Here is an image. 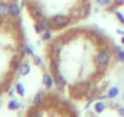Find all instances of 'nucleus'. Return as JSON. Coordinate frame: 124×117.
Wrapping results in <instances>:
<instances>
[{"label": "nucleus", "instance_id": "obj_4", "mask_svg": "<svg viewBox=\"0 0 124 117\" xmlns=\"http://www.w3.org/2000/svg\"><path fill=\"white\" fill-rule=\"evenodd\" d=\"M88 14H89L88 6H85V5L83 4V5L77 6V9L74 10V15H73L72 17H73V18H79V20H82V18L86 17V16H88Z\"/></svg>", "mask_w": 124, "mask_h": 117}, {"label": "nucleus", "instance_id": "obj_19", "mask_svg": "<svg viewBox=\"0 0 124 117\" xmlns=\"http://www.w3.org/2000/svg\"><path fill=\"white\" fill-rule=\"evenodd\" d=\"M116 60L118 62H120V64H124V48H123L122 51H119V52L116 54Z\"/></svg>", "mask_w": 124, "mask_h": 117}, {"label": "nucleus", "instance_id": "obj_21", "mask_svg": "<svg viewBox=\"0 0 124 117\" xmlns=\"http://www.w3.org/2000/svg\"><path fill=\"white\" fill-rule=\"evenodd\" d=\"M20 65H21L20 58H14L12 62H11V67H12V70H15V71H17V70H18Z\"/></svg>", "mask_w": 124, "mask_h": 117}, {"label": "nucleus", "instance_id": "obj_18", "mask_svg": "<svg viewBox=\"0 0 124 117\" xmlns=\"http://www.w3.org/2000/svg\"><path fill=\"white\" fill-rule=\"evenodd\" d=\"M95 1L99 6H102V8H107L112 4V0H95Z\"/></svg>", "mask_w": 124, "mask_h": 117}, {"label": "nucleus", "instance_id": "obj_6", "mask_svg": "<svg viewBox=\"0 0 124 117\" xmlns=\"http://www.w3.org/2000/svg\"><path fill=\"white\" fill-rule=\"evenodd\" d=\"M55 82H54V76L50 73V72H45L43 75V85L46 88V89H52Z\"/></svg>", "mask_w": 124, "mask_h": 117}, {"label": "nucleus", "instance_id": "obj_9", "mask_svg": "<svg viewBox=\"0 0 124 117\" xmlns=\"http://www.w3.org/2000/svg\"><path fill=\"white\" fill-rule=\"evenodd\" d=\"M38 22L40 23V26H41V28H43V31H44V32H45V31H51V29L54 28V25H52L51 18L49 20V18L41 17V18H39V20H38Z\"/></svg>", "mask_w": 124, "mask_h": 117}, {"label": "nucleus", "instance_id": "obj_34", "mask_svg": "<svg viewBox=\"0 0 124 117\" xmlns=\"http://www.w3.org/2000/svg\"><path fill=\"white\" fill-rule=\"evenodd\" d=\"M123 71H124V67H123Z\"/></svg>", "mask_w": 124, "mask_h": 117}, {"label": "nucleus", "instance_id": "obj_15", "mask_svg": "<svg viewBox=\"0 0 124 117\" xmlns=\"http://www.w3.org/2000/svg\"><path fill=\"white\" fill-rule=\"evenodd\" d=\"M27 117H41V113H40V111H39V110L37 109V106H35V107H33V109H31V110L28 111Z\"/></svg>", "mask_w": 124, "mask_h": 117}, {"label": "nucleus", "instance_id": "obj_5", "mask_svg": "<svg viewBox=\"0 0 124 117\" xmlns=\"http://www.w3.org/2000/svg\"><path fill=\"white\" fill-rule=\"evenodd\" d=\"M54 82H55L56 88L60 89V90H62V89L66 87V79H65V77L62 76L60 72L54 73Z\"/></svg>", "mask_w": 124, "mask_h": 117}, {"label": "nucleus", "instance_id": "obj_8", "mask_svg": "<svg viewBox=\"0 0 124 117\" xmlns=\"http://www.w3.org/2000/svg\"><path fill=\"white\" fill-rule=\"evenodd\" d=\"M9 16V3L0 0V20H4Z\"/></svg>", "mask_w": 124, "mask_h": 117}, {"label": "nucleus", "instance_id": "obj_7", "mask_svg": "<svg viewBox=\"0 0 124 117\" xmlns=\"http://www.w3.org/2000/svg\"><path fill=\"white\" fill-rule=\"evenodd\" d=\"M31 71H32V67H31V64H29L28 61H23V62H21V65H20V67H18V70H17L18 75L22 76V77L28 76V75L31 73Z\"/></svg>", "mask_w": 124, "mask_h": 117}, {"label": "nucleus", "instance_id": "obj_10", "mask_svg": "<svg viewBox=\"0 0 124 117\" xmlns=\"http://www.w3.org/2000/svg\"><path fill=\"white\" fill-rule=\"evenodd\" d=\"M119 93H120V90H119V87H117V85H113V87H111L109 89H108V92H107V95H108V99H116L118 95H119Z\"/></svg>", "mask_w": 124, "mask_h": 117}, {"label": "nucleus", "instance_id": "obj_13", "mask_svg": "<svg viewBox=\"0 0 124 117\" xmlns=\"http://www.w3.org/2000/svg\"><path fill=\"white\" fill-rule=\"evenodd\" d=\"M15 90H16V93H17L21 98H23V96L26 95V88H24V84L21 83V82H17V83H16V85H15Z\"/></svg>", "mask_w": 124, "mask_h": 117}, {"label": "nucleus", "instance_id": "obj_3", "mask_svg": "<svg viewBox=\"0 0 124 117\" xmlns=\"http://www.w3.org/2000/svg\"><path fill=\"white\" fill-rule=\"evenodd\" d=\"M21 15V6L15 1H9V17L16 18Z\"/></svg>", "mask_w": 124, "mask_h": 117}, {"label": "nucleus", "instance_id": "obj_24", "mask_svg": "<svg viewBox=\"0 0 124 117\" xmlns=\"http://www.w3.org/2000/svg\"><path fill=\"white\" fill-rule=\"evenodd\" d=\"M117 111H118V113H119L120 117H124V107L123 106H118L117 107Z\"/></svg>", "mask_w": 124, "mask_h": 117}, {"label": "nucleus", "instance_id": "obj_17", "mask_svg": "<svg viewBox=\"0 0 124 117\" xmlns=\"http://www.w3.org/2000/svg\"><path fill=\"white\" fill-rule=\"evenodd\" d=\"M51 38H52L51 31H45V32L41 33V40H43V42H49Z\"/></svg>", "mask_w": 124, "mask_h": 117}, {"label": "nucleus", "instance_id": "obj_23", "mask_svg": "<svg viewBox=\"0 0 124 117\" xmlns=\"http://www.w3.org/2000/svg\"><path fill=\"white\" fill-rule=\"evenodd\" d=\"M34 32L37 33V34H41L44 31H43V28H41V26H40V23L37 21L35 23H34Z\"/></svg>", "mask_w": 124, "mask_h": 117}, {"label": "nucleus", "instance_id": "obj_26", "mask_svg": "<svg viewBox=\"0 0 124 117\" xmlns=\"http://www.w3.org/2000/svg\"><path fill=\"white\" fill-rule=\"evenodd\" d=\"M124 4V0H114V5L116 6H120Z\"/></svg>", "mask_w": 124, "mask_h": 117}, {"label": "nucleus", "instance_id": "obj_22", "mask_svg": "<svg viewBox=\"0 0 124 117\" xmlns=\"http://www.w3.org/2000/svg\"><path fill=\"white\" fill-rule=\"evenodd\" d=\"M33 62L37 65V66H43V58L38 55H34L33 56Z\"/></svg>", "mask_w": 124, "mask_h": 117}, {"label": "nucleus", "instance_id": "obj_12", "mask_svg": "<svg viewBox=\"0 0 124 117\" xmlns=\"http://www.w3.org/2000/svg\"><path fill=\"white\" fill-rule=\"evenodd\" d=\"M106 104L102 101V100H97L95 104H94V111L96 113H102L105 110H106Z\"/></svg>", "mask_w": 124, "mask_h": 117}, {"label": "nucleus", "instance_id": "obj_30", "mask_svg": "<svg viewBox=\"0 0 124 117\" xmlns=\"http://www.w3.org/2000/svg\"><path fill=\"white\" fill-rule=\"evenodd\" d=\"M91 102H93V99H90V100H89V101H88V104H86V105H85V107H86V109H89V106H90V105H91Z\"/></svg>", "mask_w": 124, "mask_h": 117}, {"label": "nucleus", "instance_id": "obj_20", "mask_svg": "<svg viewBox=\"0 0 124 117\" xmlns=\"http://www.w3.org/2000/svg\"><path fill=\"white\" fill-rule=\"evenodd\" d=\"M114 15H116L117 20L119 21V23H122V25L124 26V14L120 12L119 10H117V11H114Z\"/></svg>", "mask_w": 124, "mask_h": 117}, {"label": "nucleus", "instance_id": "obj_27", "mask_svg": "<svg viewBox=\"0 0 124 117\" xmlns=\"http://www.w3.org/2000/svg\"><path fill=\"white\" fill-rule=\"evenodd\" d=\"M15 93H16V90H14V89H10V90H9V96H10V98H14Z\"/></svg>", "mask_w": 124, "mask_h": 117}, {"label": "nucleus", "instance_id": "obj_14", "mask_svg": "<svg viewBox=\"0 0 124 117\" xmlns=\"http://www.w3.org/2000/svg\"><path fill=\"white\" fill-rule=\"evenodd\" d=\"M43 101V93L41 92H38L34 96H33V100H32V104L33 106H39Z\"/></svg>", "mask_w": 124, "mask_h": 117}, {"label": "nucleus", "instance_id": "obj_33", "mask_svg": "<svg viewBox=\"0 0 124 117\" xmlns=\"http://www.w3.org/2000/svg\"><path fill=\"white\" fill-rule=\"evenodd\" d=\"M123 100H124V94H123Z\"/></svg>", "mask_w": 124, "mask_h": 117}, {"label": "nucleus", "instance_id": "obj_1", "mask_svg": "<svg viewBox=\"0 0 124 117\" xmlns=\"http://www.w3.org/2000/svg\"><path fill=\"white\" fill-rule=\"evenodd\" d=\"M112 60H113V55H112L111 50L101 49L96 52V55L94 57V64H95L96 67H99L101 70H105V68H108L111 66Z\"/></svg>", "mask_w": 124, "mask_h": 117}, {"label": "nucleus", "instance_id": "obj_25", "mask_svg": "<svg viewBox=\"0 0 124 117\" xmlns=\"http://www.w3.org/2000/svg\"><path fill=\"white\" fill-rule=\"evenodd\" d=\"M123 50V48H120L119 45H114L113 46V51H114V54H117V52H119V51H122Z\"/></svg>", "mask_w": 124, "mask_h": 117}, {"label": "nucleus", "instance_id": "obj_11", "mask_svg": "<svg viewBox=\"0 0 124 117\" xmlns=\"http://www.w3.org/2000/svg\"><path fill=\"white\" fill-rule=\"evenodd\" d=\"M20 107H21V104H20V101L18 100H16V99H11V100H9V102H8V109L10 110V111H17V110H20Z\"/></svg>", "mask_w": 124, "mask_h": 117}, {"label": "nucleus", "instance_id": "obj_2", "mask_svg": "<svg viewBox=\"0 0 124 117\" xmlns=\"http://www.w3.org/2000/svg\"><path fill=\"white\" fill-rule=\"evenodd\" d=\"M73 17L71 15H66V14H56L51 17L52 25L55 28L62 29V28H66L71 22H72Z\"/></svg>", "mask_w": 124, "mask_h": 117}, {"label": "nucleus", "instance_id": "obj_28", "mask_svg": "<svg viewBox=\"0 0 124 117\" xmlns=\"http://www.w3.org/2000/svg\"><path fill=\"white\" fill-rule=\"evenodd\" d=\"M96 99H99V100H103V99H108V95L106 94V95H99Z\"/></svg>", "mask_w": 124, "mask_h": 117}, {"label": "nucleus", "instance_id": "obj_32", "mask_svg": "<svg viewBox=\"0 0 124 117\" xmlns=\"http://www.w3.org/2000/svg\"><path fill=\"white\" fill-rule=\"evenodd\" d=\"M120 43L124 45V35H122V38H120Z\"/></svg>", "mask_w": 124, "mask_h": 117}, {"label": "nucleus", "instance_id": "obj_16", "mask_svg": "<svg viewBox=\"0 0 124 117\" xmlns=\"http://www.w3.org/2000/svg\"><path fill=\"white\" fill-rule=\"evenodd\" d=\"M23 52H24L26 55L31 56V57H33V56L35 55V54H34V49H33V48H32L31 45H28V44L23 46Z\"/></svg>", "mask_w": 124, "mask_h": 117}, {"label": "nucleus", "instance_id": "obj_31", "mask_svg": "<svg viewBox=\"0 0 124 117\" xmlns=\"http://www.w3.org/2000/svg\"><path fill=\"white\" fill-rule=\"evenodd\" d=\"M3 92H4V89H3V85L0 84V98H1V95H3Z\"/></svg>", "mask_w": 124, "mask_h": 117}, {"label": "nucleus", "instance_id": "obj_29", "mask_svg": "<svg viewBox=\"0 0 124 117\" xmlns=\"http://www.w3.org/2000/svg\"><path fill=\"white\" fill-rule=\"evenodd\" d=\"M117 33H118V34H120V35H124V29L118 28V29H117Z\"/></svg>", "mask_w": 124, "mask_h": 117}]
</instances>
